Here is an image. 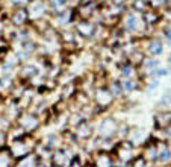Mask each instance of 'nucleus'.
<instances>
[{"label": "nucleus", "instance_id": "1", "mask_svg": "<svg viewBox=\"0 0 171 167\" xmlns=\"http://www.w3.org/2000/svg\"><path fill=\"white\" fill-rule=\"evenodd\" d=\"M47 9H49L47 2H41V0H36V2L32 3V6H30V9H29V15H30V18H36V20H39L41 17L46 15Z\"/></svg>", "mask_w": 171, "mask_h": 167}, {"label": "nucleus", "instance_id": "2", "mask_svg": "<svg viewBox=\"0 0 171 167\" xmlns=\"http://www.w3.org/2000/svg\"><path fill=\"white\" fill-rule=\"evenodd\" d=\"M29 18H30L29 9H24V8H20L18 11L14 12V15H12V21H14L17 26H20V24H24Z\"/></svg>", "mask_w": 171, "mask_h": 167}, {"label": "nucleus", "instance_id": "3", "mask_svg": "<svg viewBox=\"0 0 171 167\" xmlns=\"http://www.w3.org/2000/svg\"><path fill=\"white\" fill-rule=\"evenodd\" d=\"M49 9L55 12V15L67 9V0H46Z\"/></svg>", "mask_w": 171, "mask_h": 167}, {"label": "nucleus", "instance_id": "4", "mask_svg": "<svg viewBox=\"0 0 171 167\" xmlns=\"http://www.w3.org/2000/svg\"><path fill=\"white\" fill-rule=\"evenodd\" d=\"M77 31L80 32L82 35H85V36H91V35L94 34L96 28H94V24H91L89 21L83 20V21H79L77 23Z\"/></svg>", "mask_w": 171, "mask_h": 167}, {"label": "nucleus", "instance_id": "5", "mask_svg": "<svg viewBox=\"0 0 171 167\" xmlns=\"http://www.w3.org/2000/svg\"><path fill=\"white\" fill-rule=\"evenodd\" d=\"M71 20H73V12H71L70 9H65V11L59 12V14H56V20H55V23L61 24V26H65V24L71 23Z\"/></svg>", "mask_w": 171, "mask_h": 167}, {"label": "nucleus", "instance_id": "6", "mask_svg": "<svg viewBox=\"0 0 171 167\" xmlns=\"http://www.w3.org/2000/svg\"><path fill=\"white\" fill-rule=\"evenodd\" d=\"M124 28L129 31V32H133L138 29V17L136 14H133V12H129L126 20H124Z\"/></svg>", "mask_w": 171, "mask_h": 167}, {"label": "nucleus", "instance_id": "7", "mask_svg": "<svg viewBox=\"0 0 171 167\" xmlns=\"http://www.w3.org/2000/svg\"><path fill=\"white\" fill-rule=\"evenodd\" d=\"M142 18H144V23L146 24H154L159 20V14H157V11H154V9H147L142 14Z\"/></svg>", "mask_w": 171, "mask_h": 167}, {"label": "nucleus", "instance_id": "8", "mask_svg": "<svg viewBox=\"0 0 171 167\" xmlns=\"http://www.w3.org/2000/svg\"><path fill=\"white\" fill-rule=\"evenodd\" d=\"M149 53L150 55H153V56H156V55H159V53H162V50H164V46H162V43L161 41H157V40H153L150 44H149Z\"/></svg>", "mask_w": 171, "mask_h": 167}, {"label": "nucleus", "instance_id": "9", "mask_svg": "<svg viewBox=\"0 0 171 167\" xmlns=\"http://www.w3.org/2000/svg\"><path fill=\"white\" fill-rule=\"evenodd\" d=\"M150 3H149V0H133L132 2V8H133V11H136V12H146L147 11V6H149Z\"/></svg>", "mask_w": 171, "mask_h": 167}, {"label": "nucleus", "instance_id": "10", "mask_svg": "<svg viewBox=\"0 0 171 167\" xmlns=\"http://www.w3.org/2000/svg\"><path fill=\"white\" fill-rule=\"evenodd\" d=\"M114 5H120V6H126V3H129V0H112Z\"/></svg>", "mask_w": 171, "mask_h": 167}, {"label": "nucleus", "instance_id": "11", "mask_svg": "<svg viewBox=\"0 0 171 167\" xmlns=\"http://www.w3.org/2000/svg\"><path fill=\"white\" fill-rule=\"evenodd\" d=\"M165 35H167V38H168V40H171V26L165 29Z\"/></svg>", "mask_w": 171, "mask_h": 167}, {"label": "nucleus", "instance_id": "12", "mask_svg": "<svg viewBox=\"0 0 171 167\" xmlns=\"http://www.w3.org/2000/svg\"><path fill=\"white\" fill-rule=\"evenodd\" d=\"M80 2H82L83 5H88V3H96L97 0H80Z\"/></svg>", "mask_w": 171, "mask_h": 167}, {"label": "nucleus", "instance_id": "13", "mask_svg": "<svg viewBox=\"0 0 171 167\" xmlns=\"http://www.w3.org/2000/svg\"><path fill=\"white\" fill-rule=\"evenodd\" d=\"M30 2H35V0H30Z\"/></svg>", "mask_w": 171, "mask_h": 167}]
</instances>
